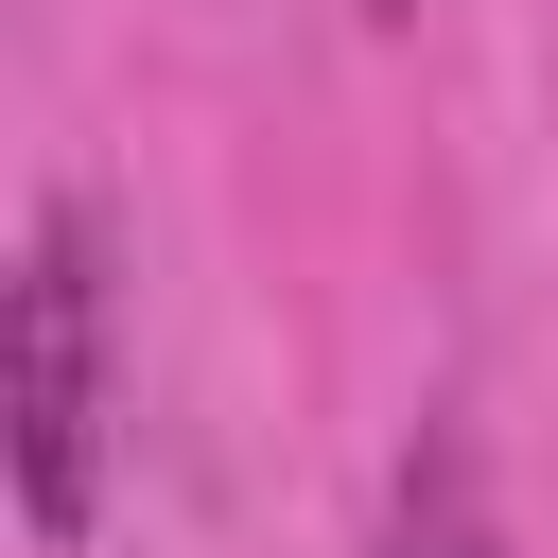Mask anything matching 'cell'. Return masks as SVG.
Wrapping results in <instances>:
<instances>
[{
	"instance_id": "cell-1",
	"label": "cell",
	"mask_w": 558,
	"mask_h": 558,
	"mask_svg": "<svg viewBox=\"0 0 558 558\" xmlns=\"http://www.w3.org/2000/svg\"><path fill=\"white\" fill-rule=\"evenodd\" d=\"M105 436H122V314H105V209L35 192L17 227V296H0V453H17V523L70 558L105 523Z\"/></svg>"
},
{
	"instance_id": "cell-3",
	"label": "cell",
	"mask_w": 558,
	"mask_h": 558,
	"mask_svg": "<svg viewBox=\"0 0 558 558\" xmlns=\"http://www.w3.org/2000/svg\"><path fill=\"white\" fill-rule=\"evenodd\" d=\"M349 17H418V0H349Z\"/></svg>"
},
{
	"instance_id": "cell-2",
	"label": "cell",
	"mask_w": 558,
	"mask_h": 558,
	"mask_svg": "<svg viewBox=\"0 0 558 558\" xmlns=\"http://www.w3.org/2000/svg\"><path fill=\"white\" fill-rule=\"evenodd\" d=\"M384 558H506V523H488V488H471L453 436L401 453V488H384Z\"/></svg>"
}]
</instances>
